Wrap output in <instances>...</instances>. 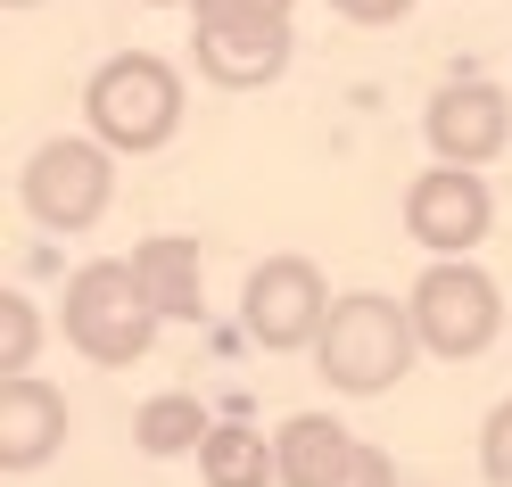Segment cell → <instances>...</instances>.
Returning <instances> with one entry per match:
<instances>
[{
    "mask_svg": "<svg viewBox=\"0 0 512 487\" xmlns=\"http://www.w3.org/2000/svg\"><path fill=\"white\" fill-rule=\"evenodd\" d=\"M149 9H174V0H149Z\"/></svg>",
    "mask_w": 512,
    "mask_h": 487,
    "instance_id": "21",
    "label": "cell"
},
{
    "mask_svg": "<svg viewBox=\"0 0 512 487\" xmlns=\"http://www.w3.org/2000/svg\"><path fill=\"white\" fill-rule=\"evenodd\" d=\"M422 133H430V157L438 166H488V157H504L512 141V100L496 83H446L438 100L422 108Z\"/></svg>",
    "mask_w": 512,
    "mask_h": 487,
    "instance_id": "9",
    "label": "cell"
},
{
    "mask_svg": "<svg viewBox=\"0 0 512 487\" xmlns=\"http://www.w3.org/2000/svg\"><path fill=\"white\" fill-rule=\"evenodd\" d=\"M331 487H397V463H389L380 446H356V454H347V471H339Z\"/></svg>",
    "mask_w": 512,
    "mask_h": 487,
    "instance_id": "17",
    "label": "cell"
},
{
    "mask_svg": "<svg viewBox=\"0 0 512 487\" xmlns=\"http://www.w3.org/2000/svg\"><path fill=\"white\" fill-rule=\"evenodd\" d=\"M413 314L397 298H380V289H356V298H339L323 339H314V372H323L339 397H389V388L413 372Z\"/></svg>",
    "mask_w": 512,
    "mask_h": 487,
    "instance_id": "1",
    "label": "cell"
},
{
    "mask_svg": "<svg viewBox=\"0 0 512 487\" xmlns=\"http://www.w3.org/2000/svg\"><path fill=\"white\" fill-rule=\"evenodd\" d=\"M356 446H364V438H347V421H331V413H290V421H281V438H273L281 487H331Z\"/></svg>",
    "mask_w": 512,
    "mask_h": 487,
    "instance_id": "12",
    "label": "cell"
},
{
    "mask_svg": "<svg viewBox=\"0 0 512 487\" xmlns=\"http://www.w3.org/2000/svg\"><path fill=\"white\" fill-rule=\"evenodd\" d=\"M331 281L314 256H265V265L248 273L240 289V322H248V339L256 347H273V355H298L323 339V322H331Z\"/></svg>",
    "mask_w": 512,
    "mask_h": 487,
    "instance_id": "6",
    "label": "cell"
},
{
    "mask_svg": "<svg viewBox=\"0 0 512 487\" xmlns=\"http://www.w3.org/2000/svg\"><path fill=\"white\" fill-rule=\"evenodd\" d=\"M58 322H67L75 355L124 372V364H141V355L157 347V322H166V314L149 306L133 256H100V265H83V273L67 281V314H58Z\"/></svg>",
    "mask_w": 512,
    "mask_h": 487,
    "instance_id": "3",
    "label": "cell"
},
{
    "mask_svg": "<svg viewBox=\"0 0 512 487\" xmlns=\"http://www.w3.org/2000/svg\"><path fill=\"white\" fill-rule=\"evenodd\" d=\"M190 58H199V75L223 83V91H265L290 67V17H273V9H199Z\"/></svg>",
    "mask_w": 512,
    "mask_h": 487,
    "instance_id": "7",
    "label": "cell"
},
{
    "mask_svg": "<svg viewBox=\"0 0 512 487\" xmlns=\"http://www.w3.org/2000/svg\"><path fill=\"white\" fill-rule=\"evenodd\" d=\"M17 199H25V215L42 232H91L108 215V199H116V149L83 141V133L42 141L25 157V174H17Z\"/></svg>",
    "mask_w": 512,
    "mask_h": 487,
    "instance_id": "4",
    "label": "cell"
},
{
    "mask_svg": "<svg viewBox=\"0 0 512 487\" xmlns=\"http://www.w3.org/2000/svg\"><path fill=\"white\" fill-rule=\"evenodd\" d=\"M0 9H42V0H0Z\"/></svg>",
    "mask_w": 512,
    "mask_h": 487,
    "instance_id": "20",
    "label": "cell"
},
{
    "mask_svg": "<svg viewBox=\"0 0 512 487\" xmlns=\"http://www.w3.org/2000/svg\"><path fill=\"white\" fill-rule=\"evenodd\" d=\"M42 355V314L34 298H17V289H0V380H25Z\"/></svg>",
    "mask_w": 512,
    "mask_h": 487,
    "instance_id": "15",
    "label": "cell"
},
{
    "mask_svg": "<svg viewBox=\"0 0 512 487\" xmlns=\"http://www.w3.org/2000/svg\"><path fill=\"white\" fill-rule=\"evenodd\" d=\"M331 9H339L347 25H397V17L413 9V0H331Z\"/></svg>",
    "mask_w": 512,
    "mask_h": 487,
    "instance_id": "18",
    "label": "cell"
},
{
    "mask_svg": "<svg viewBox=\"0 0 512 487\" xmlns=\"http://www.w3.org/2000/svg\"><path fill=\"white\" fill-rule=\"evenodd\" d=\"M207 438H215V421H207L199 397H182V388H174V397H149L133 413V446L141 454H199Z\"/></svg>",
    "mask_w": 512,
    "mask_h": 487,
    "instance_id": "14",
    "label": "cell"
},
{
    "mask_svg": "<svg viewBox=\"0 0 512 487\" xmlns=\"http://www.w3.org/2000/svg\"><path fill=\"white\" fill-rule=\"evenodd\" d=\"M413 331H422L430 355H446V364H471V355H488L496 331H504V298H496V281L463 265V256H446V265H430L422 281H413Z\"/></svg>",
    "mask_w": 512,
    "mask_h": 487,
    "instance_id": "5",
    "label": "cell"
},
{
    "mask_svg": "<svg viewBox=\"0 0 512 487\" xmlns=\"http://www.w3.org/2000/svg\"><path fill=\"white\" fill-rule=\"evenodd\" d=\"M479 471H488L496 487H512V397L488 413V430H479Z\"/></svg>",
    "mask_w": 512,
    "mask_h": 487,
    "instance_id": "16",
    "label": "cell"
},
{
    "mask_svg": "<svg viewBox=\"0 0 512 487\" xmlns=\"http://www.w3.org/2000/svg\"><path fill=\"white\" fill-rule=\"evenodd\" d=\"M83 124H91L100 149H124V157L166 149L174 124H182V75L157 50H116L108 67L83 83Z\"/></svg>",
    "mask_w": 512,
    "mask_h": 487,
    "instance_id": "2",
    "label": "cell"
},
{
    "mask_svg": "<svg viewBox=\"0 0 512 487\" xmlns=\"http://www.w3.org/2000/svg\"><path fill=\"white\" fill-rule=\"evenodd\" d=\"M488 223H496V199H488V182H479L471 166L413 174V190H405V232L422 240L438 265H446V256H471L479 240H488Z\"/></svg>",
    "mask_w": 512,
    "mask_h": 487,
    "instance_id": "8",
    "label": "cell"
},
{
    "mask_svg": "<svg viewBox=\"0 0 512 487\" xmlns=\"http://www.w3.org/2000/svg\"><path fill=\"white\" fill-rule=\"evenodd\" d=\"M199 479H207V487H281V454H273L265 430L215 421V438L199 446Z\"/></svg>",
    "mask_w": 512,
    "mask_h": 487,
    "instance_id": "13",
    "label": "cell"
},
{
    "mask_svg": "<svg viewBox=\"0 0 512 487\" xmlns=\"http://www.w3.org/2000/svg\"><path fill=\"white\" fill-rule=\"evenodd\" d=\"M190 9H273V17H290V0H190Z\"/></svg>",
    "mask_w": 512,
    "mask_h": 487,
    "instance_id": "19",
    "label": "cell"
},
{
    "mask_svg": "<svg viewBox=\"0 0 512 487\" xmlns=\"http://www.w3.org/2000/svg\"><path fill=\"white\" fill-rule=\"evenodd\" d=\"M133 273H141L149 306L166 314V322H199V314H207V289H199V240H190V232L141 240V248H133Z\"/></svg>",
    "mask_w": 512,
    "mask_h": 487,
    "instance_id": "11",
    "label": "cell"
},
{
    "mask_svg": "<svg viewBox=\"0 0 512 487\" xmlns=\"http://www.w3.org/2000/svg\"><path fill=\"white\" fill-rule=\"evenodd\" d=\"M67 446V397L50 380H0V471H42L50 454Z\"/></svg>",
    "mask_w": 512,
    "mask_h": 487,
    "instance_id": "10",
    "label": "cell"
}]
</instances>
